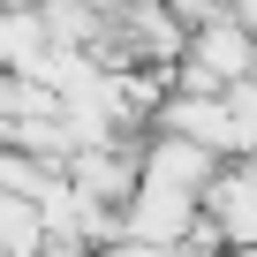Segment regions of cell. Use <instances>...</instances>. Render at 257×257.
Wrapping results in <instances>:
<instances>
[{"label":"cell","instance_id":"6da1fadb","mask_svg":"<svg viewBox=\"0 0 257 257\" xmlns=\"http://www.w3.org/2000/svg\"><path fill=\"white\" fill-rule=\"evenodd\" d=\"M242 68H249L242 23H212V31L182 38V76H189L197 91H227V83H242Z\"/></svg>","mask_w":257,"mask_h":257}]
</instances>
